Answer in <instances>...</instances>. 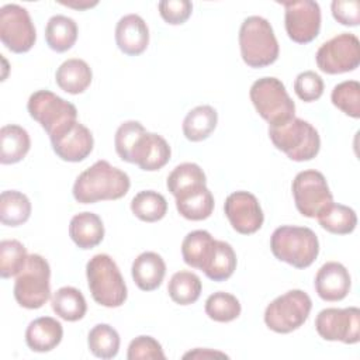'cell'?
<instances>
[{"label": "cell", "instance_id": "6da1fadb", "mask_svg": "<svg viewBox=\"0 0 360 360\" xmlns=\"http://www.w3.org/2000/svg\"><path fill=\"white\" fill-rule=\"evenodd\" d=\"M131 187L129 176L107 160H97L83 170L73 184V198L80 204L122 198Z\"/></svg>", "mask_w": 360, "mask_h": 360}, {"label": "cell", "instance_id": "7a4b0ae2", "mask_svg": "<svg viewBox=\"0 0 360 360\" xmlns=\"http://www.w3.org/2000/svg\"><path fill=\"white\" fill-rule=\"evenodd\" d=\"M270 249L280 262L295 269H307L319 255V240L311 228L283 225L271 233Z\"/></svg>", "mask_w": 360, "mask_h": 360}, {"label": "cell", "instance_id": "3957f363", "mask_svg": "<svg viewBox=\"0 0 360 360\" xmlns=\"http://www.w3.org/2000/svg\"><path fill=\"white\" fill-rule=\"evenodd\" d=\"M86 277L90 294L97 304L117 308L125 302L128 297L127 284L111 256L105 253L94 255L86 264Z\"/></svg>", "mask_w": 360, "mask_h": 360}, {"label": "cell", "instance_id": "277c9868", "mask_svg": "<svg viewBox=\"0 0 360 360\" xmlns=\"http://www.w3.org/2000/svg\"><path fill=\"white\" fill-rule=\"evenodd\" d=\"M239 48L243 62L255 69L270 66L280 52L271 24L260 15L243 20L239 30Z\"/></svg>", "mask_w": 360, "mask_h": 360}, {"label": "cell", "instance_id": "5b68a950", "mask_svg": "<svg viewBox=\"0 0 360 360\" xmlns=\"http://www.w3.org/2000/svg\"><path fill=\"white\" fill-rule=\"evenodd\" d=\"M269 138L294 162L311 160L321 149V138L315 127L297 117L278 125H269Z\"/></svg>", "mask_w": 360, "mask_h": 360}, {"label": "cell", "instance_id": "8992f818", "mask_svg": "<svg viewBox=\"0 0 360 360\" xmlns=\"http://www.w3.org/2000/svg\"><path fill=\"white\" fill-rule=\"evenodd\" d=\"M249 96L257 114L269 125H278L295 117V104L283 82L277 77L266 76L257 79L252 84Z\"/></svg>", "mask_w": 360, "mask_h": 360}, {"label": "cell", "instance_id": "52a82bcc", "mask_svg": "<svg viewBox=\"0 0 360 360\" xmlns=\"http://www.w3.org/2000/svg\"><path fill=\"white\" fill-rule=\"evenodd\" d=\"M14 298L27 309H38L51 297V267L41 255H28L24 269L17 274L14 283Z\"/></svg>", "mask_w": 360, "mask_h": 360}, {"label": "cell", "instance_id": "ba28073f", "mask_svg": "<svg viewBox=\"0 0 360 360\" xmlns=\"http://www.w3.org/2000/svg\"><path fill=\"white\" fill-rule=\"evenodd\" d=\"M311 309L312 301L305 291L290 290L266 307L264 323L276 333H290L307 322Z\"/></svg>", "mask_w": 360, "mask_h": 360}, {"label": "cell", "instance_id": "9c48e42d", "mask_svg": "<svg viewBox=\"0 0 360 360\" xmlns=\"http://www.w3.org/2000/svg\"><path fill=\"white\" fill-rule=\"evenodd\" d=\"M30 117L52 136L70 122L77 121L76 107L49 90L34 91L27 103Z\"/></svg>", "mask_w": 360, "mask_h": 360}, {"label": "cell", "instance_id": "30bf717a", "mask_svg": "<svg viewBox=\"0 0 360 360\" xmlns=\"http://www.w3.org/2000/svg\"><path fill=\"white\" fill-rule=\"evenodd\" d=\"M316 66L328 75L353 72L360 65V42L354 34L342 32L323 42L315 55Z\"/></svg>", "mask_w": 360, "mask_h": 360}, {"label": "cell", "instance_id": "8fae6325", "mask_svg": "<svg viewBox=\"0 0 360 360\" xmlns=\"http://www.w3.org/2000/svg\"><path fill=\"white\" fill-rule=\"evenodd\" d=\"M291 190L298 212L307 218H316L333 201L325 176L318 170L300 172L292 180Z\"/></svg>", "mask_w": 360, "mask_h": 360}, {"label": "cell", "instance_id": "7c38bea8", "mask_svg": "<svg viewBox=\"0 0 360 360\" xmlns=\"http://www.w3.org/2000/svg\"><path fill=\"white\" fill-rule=\"evenodd\" d=\"M0 39L14 53H25L34 46L37 31L27 8L18 4L0 8Z\"/></svg>", "mask_w": 360, "mask_h": 360}, {"label": "cell", "instance_id": "4fadbf2b", "mask_svg": "<svg viewBox=\"0 0 360 360\" xmlns=\"http://www.w3.org/2000/svg\"><path fill=\"white\" fill-rule=\"evenodd\" d=\"M315 329L325 340L354 345L360 340V309L325 308L315 318Z\"/></svg>", "mask_w": 360, "mask_h": 360}, {"label": "cell", "instance_id": "5bb4252c", "mask_svg": "<svg viewBox=\"0 0 360 360\" xmlns=\"http://www.w3.org/2000/svg\"><path fill=\"white\" fill-rule=\"evenodd\" d=\"M287 35L297 44L312 42L321 30V7L312 0L283 1Z\"/></svg>", "mask_w": 360, "mask_h": 360}, {"label": "cell", "instance_id": "9a60e30c", "mask_svg": "<svg viewBox=\"0 0 360 360\" xmlns=\"http://www.w3.org/2000/svg\"><path fill=\"white\" fill-rule=\"evenodd\" d=\"M224 212L232 228L240 235L257 232L264 222L259 200L255 194L243 190L233 191L226 197Z\"/></svg>", "mask_w": 360, "mask_h": 360}, {"label": "cell", "instance_id": "2e32d148", "mask_svg": "<svg viewBox=\"0 0 360 360\" xmlns=\"http://www.w3.org/2000/svg\"><path fill=\"white\" fill-rule=\"evenodd\" d=\"M53 152L65 162H82L93 150L94 139L87 127L79 121L70 122L52 136H49Z\"/></svg>", "mask_w": 360, "mask_h": 360}, {"label": "cell", "instance_id": "e0dca14e", "mask_svg": "<svg viewBox=\"0 0 360 360\" xmlns=\"http://www.w3.org/2000/svg\"><path fill=\"white\" fill-rule=\"evenodd\" d=\"M314 285L321 300L336 302L347 297L352 287V278L349 270L342 263L328 262L316 271Z\"/></svg>", "mask_w": 360, "mask_h": 360}, {"label": "cell", "instance_id": "ac0fdd59", "mask_svg": "<svg viewBox=\"0 0 360 360\" xmlns=\"http://www.w3.org/2000/svg\"><path fill=\"white\" fill-rule=\"evenodd\" d=\"M115 42L118 49L128 56H138L148 48L149 28L138 14H127L115 27Z\"/></svg>", "mask_w": 360, "mask_h": 360}, {"label": "cell", "instance_id": "d6986e66", "mask_svg": "<svg viewBox=\"0 0 360 360\" xmlns=\"http://www.w3.org/2000/svg\"><path fill=\"white\" fill-rule=\"evenodd\" d=\"M172 149L167 141L155 132H145L132 153V163L145 172H156L167 165Z\"/></svg>", "mask_w": 360, "mask_h": 360}, {"label": "cell", "instance_id": "ffe728a7", "mask_svg": "<svg viewBox=\"0 0 360 360\" xmlns=\"http://www.w3.org/2000/svg\"><path fill=\"white\" fill-rule=\"evenodd\" d=\"M63 338V326L52 316H39L25 329V343L32 352L45 353L53 350Z\"/></svg>", "mask_w": 360, "mask_h": 360}, {"label": "cell", "instance_id": "44dd1931", "mask_svg": "<svg viewBox=\"0 0 360 360\" xmlns=\"http://www.w3.org/2000/svg\"><path fill=\"white\" fill-rule=\"evenodd\" d=\"M131 274L139 290L153 291L165 278L166 263L156 252H143L132 262Z\"/></svg>", "mask_w": 360, "mask_h": 360}, {"label": "cell", "instance_id": "7402d4cb", "mask_svg": "<svg viewBox=\"0 0 360 360\" xmlns=\"http://www.w3.org/2000/svg\"><path fill=\"white\" fill-rule=\"evenodd\" d=\"M69 236L80 249H93L104 239V225L101 218L90 211H83L72 217Z\"/></svg>", "mask_w": 360, "mask_h": 360}, {"label": "cell", "instance_id": "603a6c76", "mask_svg": "<svg viewBox=\"0 0 360 360\" xmlns=\"http://www.w3.org/2000/svg\"><path fill=\"white\" fill-rule=\"evenodd\" d=\"M93 72L86 60L70 58L60 63L55 73V82L60 90L69 94H80L91 84Z\"/></svg>", "mask_w": 360, "mask_h": 360}, {"label": "cell", "instance_id": "cb8c5ba5", "mask_svg": "<svg viewBox=\"0 0 360 360\" xmlns=\"http://www.w3.org/2000/svg\"><path fill=\"white\" fill-rule=\"evenodd\" d=\"M174 198L179 214L188 221L207 219L214 211V195L207 186L194 187Z\"/></svg>", "mask_w": 360, "mask_h": 360}, {"label": "cell", "instance_id": "d4e9b609", "mask_svg": "<svg viewBox=\"0 0 360 360\" xmlns=\"http://www.w3.org/2000/svg\"><path fill=\"white\" fill-rule=\"evenodd\" d=\"M215 240L208 231L197 229L187 233L181 242V256L186 264L204 270L215 248Z\"/></svg>", "mask_w": 360, "mask_h": 360}, {"label": "cell", "instance_id": "484cf974", "mask_svg": "<svg viewBox=\"0 0 360 360\" xmlns=\"http://www.w3.org/2000/svg\"><path fill=\"white\" fill-rule=\"evenodd\" d=\"M31 148L28 132L15 124H8L0 129V162L14 165L21 162Z\"/></svg>", "mask_w": 360, "mask_h": 360}, {"label": "cell", "instance_id": "4316f807", "mask_svg": "<svg viewBox=\"0 0 360 360\" xmlns=\"http://www.w3.org/2000/svg\"><path fill=\"white\" fill-rule=\"evenodd\" d=\"M218 124V112L211 105H197L190 110L183 121V134L191 142L207 139Z\"/></svg>", "mask_w": 360, "mask_h": 360}, {"label": "cell", "instance_id": "83f0119b", "mask_svg": "<svg viewBox=\"0 0 360 360\" xmlns=\"http://www.w3.org/2000/svg\"><path fill=\"white\" fill-rule=\"evenodd\" d=\"M77 24L73 18L56 14L52 15L45 27L46 45L55 52L69 51L77 39Z\"/></svg>", "mask_w": 360, "mask_h": 360}, {"label": "cell", "instance_id": "f1b7e54d", "mask_svg": "<svg viewBox=\"0 0 360 360\" xmlns=\"http://www.w3.org/2000/svg\"><path fill=\"white\" fill-rule=\"evenodd\" d=\"M52 311L68 322L80 321L87 312L86 298L80 290L66 285L56 290L51 298Z\"/></svg>", "mask_w": 360, "mask_h": 360}, {"label": "cell", "instance_id": "f546056e", "mask_svg": "<svg viewBox=\"0 0 360 360\" xmlns=\"http://www.w3.org/2000/svg\"><path fill=\"white\" fill-rule=\"evenodd\" d=\"M316 219L325 231L335 235L352 233L357 225V215L354 210L333 201L316 215Z\"/></svg>", "mask_w": 360, "mask_h": 360}, {"label": "cell", "instance_id": "4dcf8cb0", "mask_svg": "<svg viewBox=\"0 0 360 360\" xmlns=\"http://www.w3.org/2000/svg\"><path fill=\"white\" fill-rule=\"evenodd\" d=\"M31 202L17 190H6L0 195V221L7 226H20L30 219Z\"/></svg>", "mask_w": 360, "mask_h": 360}, {"label": "cell", "instance_id": "1f68e13d", "mask_svg": "<svg viewBox=\"0 0 360 360\" xmlns=\"http://www.w3.org/2000/svg\"><path fill=\"white\" fill-rule=\"evenodd\" d=\"M202 284L200 277L188 270L174 273L167 284V292L173 302L179 305H191L201 295Z\"/></svg>", "mask_w": 360, "mask_h": 360}, {"label": "cell", "instance_id": "d6a6232c", "mask_svg": "<svg viewBox=\"0 0 360 360\" xmlns=\"http://www.w3.org/2000/svg\"><path fill=\"white\" fill-rule=\"evenodd\" d=\"M236 269V253L233 248L224 240H215L214 252L202 270L204 274L212 281L228 280Z\"/></svg>", "mask_w": 360, "mask_h": 360}, {"label": "cell", "instance_id": "836d02e7", "mask_svg": "<svg viewBox=\"0 0 360 360\" xmlns=\"http://www.w3.org/2000/svg\"><path fill=\"white\" fill-rule=\"evenodd\" d=\"M131 211L143 222H156L166 215L167 201L158 191L143 190L131 200Z\"/></svg>", "mask_w": 360, "mask_h": 360}, {"label": "cell", "instance_id": "e575fe53", "mask_svg": "<svg viewBox=\"0 0 360 360\" xmlns=\"http://www.w3.org/2000/svg\"><path fill=\"white\" fill-rule=\"evenodd\" d=\"M198 186H207V177L204 170L191 162L176 166L166 180V187L174 197Z\"/></svg>", "mask_w": 360, "mask_h": 360}, {"label": "cell", "instance_id": "d590c367", "mask_svg": "<svg viewBox=\"0 0 360 360\" xmlns=\"http://www.w3.org/2000/svg\"><path fill=\"white\" fill-rule=\"evenodd\" d=\"M120 335L108 323H97L87 335L89 350L98 359H112L120 350Z\"/></svg>", "mask_w": 360, "mask_h": 360}, {"label": "cell", "instance_id": "8d00e7d4", "mask_svg": "<svg viewBox=\"0 0 360 360\" xmlns=\"http://www.w3.org/2000/svg\"><path fill=\"white\" fill-rule=\"evenodd\" d=\"M204 309L208 318L215 322H231L240 315L242 307L233 294L217 291L207 298Z\"/></svg>", "mask_w": 360, "mask_h": 360}, {"label": "cell", "instance_id": "74e56055", "mask_svg": "<svg viewBox=\"0 0 360 360\" xmlns=\"http://www.w3.org/2000/svg\"><path fill=\"white\" fill-rule=\"evenodd\" d=\"M28 253L25 246L17 239L0 242V276L10 278L17 276L25 266Z\"/></svg>", "mask_w": 360, "mask_h": 360}, {"label": "cell", "instance_id": "f35d334b", "mask_svg": "<svg viewBox=\"0 0 360 360\" xmlns=\"http://www.w3.org/2000/svg\"><path fill=\"white\" fill-rule=\"evenodd\" d=\"M332 104L352 118H360V83L345 80L336 84L330 94Z\"/></svg>", "mask_w": 360, "mask_h": 360}, {"label": "cell", "instance_id": "ab89813d", "mask_svg": "<svg viewBox=\"0 0 360 360\" xmlns=\"http://www.w3.org/2000/svg\"><path fill=\"white\" fill-rule=\"evenodd\" d=\"M145 132H146L145 127L139 121H134V120L125 121L117 128L115 136H114V146H115L117 155L124 162L132 163L134 149H135L139 138Z\"/></svg>", "mask_w": 360, "mask_h": 360}, {"label": "cell", "instance_id": "60d3db41", "mask_svg": "<svg viewBox=\"0 0 360 360\" xmlns=\"http://www.w3.org/2000/svg\"><path fill=\"white\" fill-rule=\"evenodd\" d=\"M128 360H165L162 345L152 336L141 335L131 340L127 352Z\"/></svg>", "mask_w": 360, "mask_h": 360}, {"label": "cell", "instance_id": "b9f144b4", "mask_svg": "<svg viewBox=\"0 0 360 360\" xmlns=\"http://www.w3.org/2000/svg\"><path fill=\"white\" fill-rule=\"evenodd\" d=\"M323 80L314 70L301 72L294 80V91L305 103L315 101L323 94Z\"/></svg>", "mask_w": 360, "mask_h": 360}, {"label": "cell", "instance_id": "7bdbcfd3", "mask_svg": "<svg viewBox=\"0 0 360 360\" xmlns=\"http://www.w3.org/2000/svg\"><path fill=\"white\" fill-rule=\"evenodd\" d=\"M160 17L170 25L184 24L193 11V4L188 0H163L158 4Z\"/></svg>", "mask_w": 360, "mask_h": 360}, {"label": "cell", "instance_id": "ee69618b", "mask_svg": "<svg viewBox=\"0 0 360 360\" xmlns=\"http://www.w3.org/2000/svg\"><path fill=\"white\" fill-rule=\"evenodd\" d=\"M333 18L347 27L360 24V3L357 0H333L330 4Z\"/></svg>", "mask_w": 360, "mask_h": 360}, {"label": "cell", "instance_id": "f6af8a7d", "mask_svg": "<svg viewBox=\"0 0 360 360\" xmlns=\"http://www.w3.org/2000/svg\"><path fill=\"white\" fill-rule=\"evenodd\" d=\"M215 357L228 359V356L222 352L212 350V349H201V347H197V349L190 350L186 354H183V359H215Z\"/></svg>", "mask_w": 360, "mask_h": 360}, {"label": "cell", "instance_id": "bcb514c9", "mask_svg": "<svg viewBox=\"0 0 360 360\" xmlns=\"http://www.w3.org/2000/svg\"><path fill=\"white\" fill-rule=\"evenodd\" d=\"M60 4L66 6V7H70V8H75V10H86V8H91L94 6L98 4V1H77V0H72V1H60Z\"/></svg>", "mask_w": 360, "mask_h": 360}]
</instances>
